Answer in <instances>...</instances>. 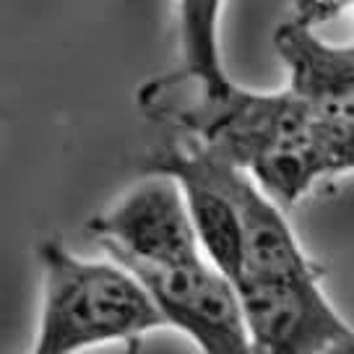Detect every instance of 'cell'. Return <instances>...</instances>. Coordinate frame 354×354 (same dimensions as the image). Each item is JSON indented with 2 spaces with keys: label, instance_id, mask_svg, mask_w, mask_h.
<instances>
[{
  "label": "cell",
  "instance_id": "cell-1",
  "mask_svg": "<svg viewBox=\"0 0 354 354\" xmlns=\"http://www.w3.org/2000/svg\"><path fill=\"white\" fill-rule=\"evenodd\" d=\"M44 268L37 354H68L165 326L144 284L122 263L84 261L60 243L39 248Z\"/></svg>",
  "mask_w": 354,
  "mask_h": 354
},
{
  "label": "cell",
  "instance_id": "cell-2",
  "mask_svg": "<svg viewBox=\"0 0 354 354\" xmlns=\"http://www.w3.org/2000/svg\"><path fill=\"white\" fill-rule=\"evenodd\" d=\"M313 120L308 104L289 88L258 94L237 88L232 81L214 94L201 91L198 102L177 115L193 141L243 169L268 149L302 138Z\"/></svg>",
  "mask_w": 354,
  "mask_h": 354
},
{
  "label": "cell",
  "instance_id": "cell-3",
  "mask_svg": "<svg viewBox=\"0 0 354 354\" xmlns=\"http://www.w3.org/2000/svg\"><path fill=\"white\" fill-rule=\"evenodd\" d=\"M234 289L250 352L318 354L352 349V328L326 299L321 279L237 277Z\"/></svg>",
  "mask_w": 354,
  "mask_h": 354
},
{
  "label": "cell",
  "instance_id": "cell-4",
  "mask_svg": "<svg viewBox=\"0 0 354 354\" xmlns=\"http://www.w3.org/2000/svg\"><path fill=\"white\" fill-rule=\"evenodd\" d=\"M138 279L162 321L185 331L209 354L250 352L234 281L201 258L196 263L154 266L118 261Z\"/></svg>",
  "mask_w": 354,
  "mask_h": 354
},
{
  "label": "cell",
  "instance_id": "cell-5",
  "mask_svg": "<svg viewBox=\"0 0 354 354\" xmlns=\"http://www.w3.org/2000/svg\"><path fill=\"white\" fill-rule=\"evenodd\" d=\"M91 230L115 261L180 266L203 258L183 188L167 172H149L118 206L91 221Z\"/></svg>",
  "mask_w": 354,
  "mask_h": 354
},
{
  "label": "cell",
  "instance_id": "cell-6",
  "mask_svg": "<svg viewBox=\"0 0 354 354\" xmlns=\"http://www.w3.org/2000/svg\"><path fill=\"white\" fill-rule=\"evenodd\" d=\"M190 149L203 167V172L219 185L232 201L240 230H243V271L240 277L258 279H321V271L310 263L299 243L289 230L281 206L255 185V180L243 167L232 165L203 149L198 141H190Z\"/></svg>",
  "mask_w": 354,
  "mask_h": 354
},
{
  "label": "cell",
  "instance_id": "cell-7",
  "mask_svg": "<svg viewBox=\"0 0 354 354\" xmlns=\"http://www.w3.org/2000/svg\"><path fill=\"white\" fill-rule=\"evenodd\" d=\"M354 165V120L315 118L310 131L289 144L255 156L245 172L279 206L297 203L323 175L349 172Z\"/></svg>",
  "mask_w": 354,
  "mask_h": 354
},
{
  "label": "cell",
  "instance_id": "cell-8",
  "mask_svg": "<svg viewBox=\"0 0 354 354\" xmlns=\"http://www.w3.org/2000/svg\"><path fill=\"white\" fill-rule=\"evenodd\" d=\"M279 57L289 68V91L315 118L354 120V50L352 44L323 42L313 26L281 24L274 34Z\"/></svg>",
  "mask_w": 354,
  "mask_h": 354
},
{
  "label": "cell",
  "instance_id": "cell-9",
  "mask_svg": "<svg viewBox=\"0 0 354 354\" xmlns=\"http://www.w3.org/2000/svg\"><path fill=\"white\" fill-rule=\"evenodd\" d=\"M224 0H180V47L185 76L203 94H214L230 84L219 55V13Z\"/></svg>",
  "mask_w": 354,
  "mask_h": 354
},
{
  "label": "cell",
  "instance_id": "cell-10",
  "mask_svg": "<svg viewBox=\"0 0 354 354\" xmlns=\"http://www.w3.org/2000/svg\"><path fill=\"white\" fill-rule=\"evenodd\" d=\"M352 0H297V19L295 21L305 26H315L321 21H328L339 16L344 8H349Z\"/></svg>",
  "mask_w": 354,
  "mask_h": 354
}]
</instances>
